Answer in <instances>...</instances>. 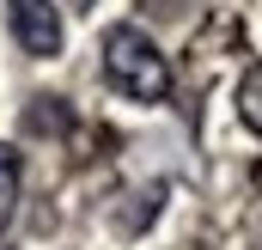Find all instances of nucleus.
<instances>
[{
    "label": "nucleus",
    "mask_w": 262,
    "mask_h": 250,
    "mask_svg": "<svg viewBox=\"0 0 262 250\" xmlns=\"http://www.w3.org/2000/svg\"><path fill=\"white\" fill-rule=\"evenodd\" d=\"M6 25H12V43L37 61L61 55V12L49 0H6Z\"/></svg>",
    "instance_id": "nucleus-2"
},
{
    "label": "nucleus",
    "mask_w": 262,
    "mask_h": 250,
    "mask_svg": "<svg viewBox=\"0 0 262 250\" xmlns=\"http://www.w3.org/2000/svg\"><path fill=\"white\" fill-rule=\"evenodd\" d=\"M12 214H18V153L0 140V232L12 226Z\"/></svg>",
    "instance_id": "nucleus-3"
},
{
    "label": "nucleus",
    "mask_w": 262,
    "mask_h": 250,
    "mask_svg": "<svg viewBox=\"0 0 262 250\" xmlns=\"http://www.w3.org/2000/svg\"><path fill=\"white\" fill-rule=\"evenodd\" d=\"M238 116L262 134V67H250V73H244V86H238Z\"/></svg>",
    "instance_id": "nucleus-4"
},
{
    "label": "nucleus",
    "mask_w": 262,
    "mask_h": 250,
    "mask_svg": "<svg viewBox=\"0 0 262 250\" xmlns=\"http://www.w3.org/2000/svg\"><path fill=\"white\" fill-rule=\"evenodd\" d=\"M104 79H110L122 98L159 104V98L171 92V61L152 49V37H146V31L116 25V31H104Z\"/></svg>",
    "instance_id": "nucleus-1"
}]
</instances>
